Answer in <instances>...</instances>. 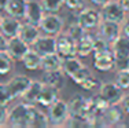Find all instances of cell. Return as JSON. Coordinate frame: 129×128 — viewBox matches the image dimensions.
<instances>
[{"mask_svg":"<svg viewBox=\"0 0 129 128\" xmlns=\"http://www.w3.org/2000/svg\"><path fill=\"white\" fill-rule=\"evenodd\" d=\"M33 108H35V105H29L25 102H21L13 106L11 109H8L7 123L13 127H29Z\"/></svg>","mask_w":129,"mask_h":128,"instance_id":"obj_1","label":"cell"},{"mask_svg":"<svg viewBox=\"0 0 129 128\" xmlns=\"http://www.w3.org/2000/svg\"><path fill=\"white\" fill-rule=\"evenodd\" d=\"M102 19H103L102 13H100L98 8L87 7V6H85L84 8H81V10L78 11V15H77V22L87 30V32L98 29V26L102 22Z\"/></svg>","mask_w":129,"mask_h":128,"instance_id":"obj_2","label":"cell"},{"mask_svg":"<svg viewBox=\"0 0 129 128\" xmlns=\"http://www.w3.org/2000/svg\"><path fill=\"white\" fill-rule=\"evenodd\" d=\"M48 120H50V125H63L67 117L70 116L69 110V103L63 99L55 100L52 105L48 106Z\"/></svg>","mask_w":129,"mask_h":128,"instance_id":"obj_3","label":"cell"},{"mask_svg":"<svg viewBox=\"0 0 129 128\" xmlns=\"http://www.w3.org/2000/svg\"><path fill=\"white\" fill-rule=\"evenodd\" d=\"M40 29L43 33L52 36H58L59 33L63 32L64 29V21L60 15H58L56 13H47L44 14L43 19L39 23Z\"/></svg>","mask_w":129,"mask_h":128,"instance_id":"obj_4","label":"cell"},{"mask_svg":"<svg viewBox=\"0 0 129 128\" xmlns=\"http://www.w3.org/2000/svg\"><path fill=\"white\" fill-rule=\"evenodd\" d=\"M56 53L63 59L72 58L77 55V48H76V40L72 39L66 32H62L56 36Z\"/></svg>","mask_w":129,"mask_h":128,"instance_id":"obj_5","label":"cell"},{"mask_svg":"<svg viewBox=\"0 0 129 128\" xmlns=\"http://www.w3.org/2000/svg\"><path fill=\"white\" fill-rule=\"evenodd\" d=\"M100 13H102L103 19L114 21V22H118V23H121L126 18V11L122 8V6L119 4L118 0H110L109 3H106L102 7Z\"/></svg>","mask_w":129,"mask_h":128,"instance_id":"obj_6","label":"cell"},{"mask_svg":"<svg viewBox=\"0 0 129 128\" xmlns=\"http://www.w3.org/2000/svg\"><path fill=\"white\" fill-rule=\"evenodd\" d=\"M99 95H102L110 105H115V103H119L124 94H122V88L117 85L115 81H104L100 84Z\"/></svg>","mask_w":129,"mask_h":128,"instance_id":"obj_7","label":"cell"},{"mask_svg":"<svg viewBox=\"0 0 129 128\" xmlns=\"http://www.w3.org/2000/svg\"><path fill=\"white\" fill-rule=\"evenodd\" d=\"M30 47L35 51H37L40 55H47V54L56 53V36L52 35H40L37 37V40L33 43Z\"/></svg>","mask_w":129,"mask_h":128,"instance_id":"obj_8","label":"cell"},{"mask_svg":"<svg viewBox=\"0 0 129 128\" xmlns=\"http://www.w3.org/2000/svg\"><path fill=\"white\" fill-rule=\"evenodd\" d=\"M98 35L111 44L121 35V23L109 19H102V22L98 26Z\"/></svg>","mask_w":129,"mask_h":128,"instance_id":"obj_9","label":"cell"},{"mask_svg":"<svg viewBox=\"0 0 129 128\" xmlns=\"http://www.w3.org/2000/svg\"><path fill=\"white\" fill-rule=\"evenodd\" d=\"M115 66V57L111 50L93 53V68L99 72H110Z\"/></svg>","mask_w":129,"mask_h":128,"instance_id":"obj_10","label":"cell"},{"mask_svg":"<svg viewBox=\"0 0 129 128\" xmlns=\"http://www.w3.org/2000/svg\"><path fill=\"white\" fill-rule=\"evenodd\" d=\"M32 79L27 74H15L14 77H11L10 80L7 81L8 90H10L13 98H21L22 94L26 91V88L29 87Z\"/></svg>","mask_w":129,"mask_h":128,"instance_id":"obj_11","label":"cell"},{"mask_svg":"<svg viewBox=\"0 0 129 128\" xmlns=\"http://www.w3.org/2000/svg\"><path fill=\"white\" fill-rule=\"evenodd\" d=\"M30 45L27 44L25 40L19 37V36H15V37L8 39V44H7V53L13 57L14 61H21L23 58V55L29 51Z\"/></svg>","mask_w":129,"mask_h":128,"instance_id":"obj_12","label":"cell"},{"mask_svg":"<svg viewBox=\"0 0 129 128\" xmlns=\"http://www.w3.org/2000/svg\"><path fill=\"white\" fill-rule=\"evenodd\" d=\"M21 22L19 18H15L13 15H3L2 21H0V32L4 36H7L8 39L15 37L19 35V29H21Z\"/></svg>","mask_w":129,"mask_h":128,"instance_id":"obj_13","label":"cell"},{"mask_svg":"<svg viewBox=\"0 0 129 128\" xmlns=\"http://www.w3.org/2000/svg\"><path fill=\"white\" fill-rule=\"evenodd\" d=\"M45 14V10L41 4V0H27L26 10H25V19L27 22H32L39 25Z\"/></svg>","mask_w":129,"mask_h":128,"instance_id":"obj_14","label":"cell"},{"mask_svg":"<svg viewBox=\"0 0 129 128\" xmlns=\"http://www.w3.org/2000/svg\"><path fill=\"white\" fill-rule=\"evenodd\" d=\"M41 35V29H40L39 25L36 23H32V22H22L21 25V29H19V37L22 40H25L29 45H32L33 43L37 40V37Z\"/></svg>","mask_w":129,"mask_h":128,"instance_id":"obj_15","label":"cell"},{"mask_svg":"<svg viewBox=\"0 0 129 128\" xmlns=\"http://www.w3.org/2000/svg\"><path fill=\"white\" fill-rule=\"evenodd\" d=\"M67 103H69L70 114H76V116L85 117L87 113L89 112V99L84 98V96H81V95L73 96Z\"/></svg>","mask_w":129,"mask_h":128,"instance_id":"obj_16","label":"cell"},{"mask_svg":"<svg viewBox=\"0 0 129 128\" xmlns=\"http://www.w3.org/2000/svg\"><path fill=\"white\" fill-rule=\"evenodd\" d=\"M111 51L115 59H129V37L119 35L111 43Z\"/></svg>","mask_w":129,"mask_h":128,"instance_id":"obj_17","label":"cell"},{"mask_svg":"<svg viewBox=\"0 0 129 128\" xmlns=\"http://www.w3.org/2000/svg\"><path fill=\"white\" fill-rule=\"evenodd\" d=\"M44 83L40 80H32L29 84V87L26 88V91L22 94L21 99L23 100L25 103H29V105H37L39 100V95L41 92V88Z\"/></svg>","mask_w":129,"mask_h":128,"instance_id":"obj_18","label":"cell"},{"mask_svg":"<svg viewBox=\"0 0 129 128\" xmlns=\"http://www.w3.org/2000/svg\"><path fill=\"white\" fill-rule=\"evenodd\" d=\"M59 99V90L52 85H47L44 84L41 88V92L39 95V100H37V105L40 106H50L55 100Z\"/></svg>","mask_w":129,"mask_h":128,"instance_id":"obj_19","label":"cell"},{"mask_svg":"<svg viewBox=\"0 0 129 128\" xmlns=\"http://www.w3.org/2000/svg\"><path fill=\"white\" fill-rule=\"evenodd\" d=\"M64 73L62 70H45L43 74L41 81L47 85H52V87L58 88V90H62L64 85Z\"/></svg>","mask_w":129,"mask_h":128,"instance_id":"obj_20","label":"cell"},{"mask_svg":"<svg viewBox=\"0 0 129 128\" xmlns=\"http://www.w3.org/2000/svg\"><path fill=\"white\" fill-rule=\"evenodd\" d=\"M93 39L95 36L91 35V32H87L82 37H80L76 41V48H77L78 57H88L91 53H93Z\"/></svg>","mask_w":129,"mask_h":128,"instance_id":"obj_21","label":"cell"},{"mask_svg":"<svg viewBox=\"0 0 129 128\" xmlns=\"http://www.w3.org/2000/svg\"><path fill=\"white\" fill-rule=\"evenodd\" d=\"M63 58L58 53L43 55L41 58V70H62Z\"/></svg>","mask_w":129,"mask_h":128,"instance_id":"obj_22","label":"cell"},{"mask_svg":"<svg viewBox=\"0 0 129 128\" xmlns=\"http://www.w3.org/2000/svg\"><path fill=\"white\" fill-rule=\"evenodd\" d=\"M41 55L35 51L32 47L29 48V51L23 55V58L21 59L22 65L25 66L27 70H37V69H41Z\"/></svg>","mask_w":129,"mask_h":128,"instance_id":"obj_23","label":"cell"},{"mask_svg":"<svg viewBox=\"0 0 129 128\" xmlns=\"http://www.w3.org/2000/svg\"><path fill=\"white\" fill-rule=\"evenodd\" d=\"M26 3L27 0H8L6 4L4 11L8 15H13L15 18H25V10H26Z\"/></svg>","mask_w":129,"mask_h":128,"instance_id":"obj_24","label":"cell"},{"mask_svg":"<svg viewBox=\"0 0 129 128\" xmlns=\"http://www.w3.org/2000/svg\"><path fill=\"white\" fill-rule=\"evenodd\" d=\"M124 114L125 112L122 110L121 105L115 103V105H110L103 112V118H106L109 124H119V121L124 118Z\"/></svg>","mask_w":129,"mask_h":128,"instance_id":"obj_25","label":"cell"},{"mask_svg":"<svg viewBox=\"0 0 129 128\" xmlns=\"http://www.w3.org/2000/svg\"><path fill=\"white\" fill-rule=\"evenodd\" d=\"M50 125V120L48 116L44 113L43 110H40L37 106L35 105L32 112V118H30V125L29 127H35V128H43V127H48Z\"/></svg>","mask_w":129,"mask_h":128,"instance_id":"obj_26","label":"cell"},{"mask_svg":"<svg viewBox=\"0 0 129 128\" xmlns=\"http://www.w3.org/2000/svg\"><path fill=\"white\" fill-rule=\"evenodd\" d=\"M81 66H84V63H82L77 57L66 58V59H63V63H62V72L66 76H69V77H70V76L74 74V73L77 72Z\"/></svg>","mask_w":129,"mask_h":128,"instance_id":"obj_27","label":"cell"},{"mask_svg":"<svg viewBox=\"0 0 129 128\" xmlns=\"http://www.w3.org/2000/svg\"><path fill=\"white\" fill-rule=\"evenodd\" d=\"M14 68V59L7 51H0V74L4 76L10 73Z\"/></svg>","mask_w":129,"mask_h":128,"instance_id":"obj_28","label":"cell"},{"mask_svg":"<svg viewBox=\"0 0 129 128\" xmlns=\"http://www.w3.org/2000/svg\"><path fill=\"white\" fill-rule=\"evenodd\" d=\"M66 33H67V35H69L72 39H74V40L77 41L80 37H82V36L87 33V30H85V29L77 22V21H76V22H72L70 25H67Z\"/></svg>","mask_w":129,"mask_h":128,"instance_id":"obj_29","label":"cell"},{"mask_svg":"<svg viewBox=\"0 0 129 128\" xmlns=\"http://www.w3.org/2000/svg\"><path fill=\"white\" fill-rule=\"evenodd\" d=\"M41 4L47 13H58L64 6V0H41Z\"/></svg>","mask_w":129,"mask_h":128,"instance_id":"obj_30","label":"cell"},{"mask_svg":"<svg viewBox=\"0 0 129 128\" xmlns=\"http://www.w3.org/2000/svg\"><path fill=\"white\" fill-rule=\"evenodd\" d=\"M114 81L117 83V85H119V87L122 88V90H128L129 88V69L117 70Z\"/></svg>","mask_w":129,"mask_h":128,"instance_id":"obj_31","label":"cell"},{"mask_svg":"<svg viewBox=\"0 0 129 128\" xmlns=\"http://www.w3.org/2000/svg\"><path fill=\"white\" fill-rule=\"evenodd\" d=\"M89 76H91V70L84 65V66H81V68H80L78 70L74 73V74L70 76V77H72V80L74 81L76 84H78V85H80V84L82 83V81L87 80V79L89 77Z\"/></svg>","mask_w":129,"mask_h":128,"instance_id":"obj_32","label":"cell"},{"mask_svg":"<svg viewBox=\"0 0 129 128\" xmlns=\"http://www.w3.org/2000/svg\"><path fill=\"white\" fill-rule=\"evenodd\" d=\"M111 50V44L107 40H104L103 37H100L99 35L95 36L93 39V53H102V51Z\"/></svg>","mask_w":129,"mask_h":128,"instance_id":"obj_33","label":"cell"},{"mask_svg":"<svg viewBox=\"0 0 129 128\" xmlns=\"http://www.w3.org/2000/svg\"><path fill=\"white\" fill-rule=\"evenodd\" d=\"M14 98L11 95L10 90H8L7 83H0V105L7 106Z\"/></svg>","mask_w":129,"mask_h":128,"instance_id":"obj_34","label":"cell"},{"mask_svg":"<svg viewBox=\"0 0 129 128\" xmlns=\"http://www.w3.org/2000/svg\"><path fill=\"white\" fill-rule=\"evenodd\" d=\"M100 84V81L98 80L95 76H89V77L85 81H82L81 84H80V87L81 88H84V90H87V91H92V90H95V88L98 87V85Z\"/></svg>","mask_w":129,"mask_h":128,"instance_id":"obj_35","label":"cell"},{"mask_svg":"<svg viewBox=\"0 0 129 128\" xmlns=\"http://www.w3.org/2000/svg\"><path fill=\"white\" fill-rule=\"evenodd\" d=\"M85 3L87 0H64V6L73 11H80L81 8H84Z\"/></svg>","mask_w":129,"mask_h":128,"instance_id":"obj_36","label":"cell"},{"mask_svg":"<svg viewBox=\"0 0 129 128\" xmlns=\"http://www.w3.org/2000/svg\"><path fill=\"white\" fill-rule=\"evenodd\" d=\"M119 105H121L122 110L125 112V114L129 116V94H124L121 100H119Z\"/></svg>","mask_w":129,"mask_h":128,"instance_id":"obj_37","label":"cell"},{"mask_svg":"<svg viewBox=\"0 0 129 128\" xmlns=\"http://www.w3.org/2000/svg\"><path fill=\"white\" fill-rule=\"evenodd\" d=\"M7 116H8V109L7 106L0 105V125L7 124Z\"/></svg>","mask_w":129,"mask_h":128,"instance_id":"obj_38","label":"cell"},{"mask_svg":"<svg viewBox=\"0 0 129 128\" xmlns=\"http://www.w3.org/2000/svg\"><path fill=\"white\" fill-rule=\"evenodd\" d=\"M117 70H125L129 69V59H115V66Z\"/></svg>","mask_w":129,"mask_h":128,"instance_id":"obj_39","label":"cell"},{"mask_svg":"<svg viewBox=\"0 0 129 128\" xmlns=\"http://www.w3.org/2000/svg\"><path fill=\"white\" fill-rule=\"evenodd\" d=\"M121 35L129 37V18H125L121 22Z\"/></svg>","mask_w":129,"mask_h":128,"instance_id":"obj_40","label":"cell"},{"mask_svg":"<svg viewBox=\"0 0 129 128\" xmlns=\"http://www.w3.org/2000/svg\"><path fill=\"white\" fill-rule=\"evenodd\" d=\"M7 44H8V37L0 32V51L7 50Z\"/></svg>","mask_w":129,"mask_h":128,"instance_id":"obj_41","label":"cell"},{"mask_svg":"<svg viewBox=\"0 0 129 128\" xmlns=\"http://www.w3.org/2000/svg\"><path fill=\"white\" fill-rule=\"evenodd\" d=\"M93 6H96V7H103L106 3H109L110 0H89Z\"/></svg>","mask_w":129,"mask_h":128,"instance_id":"obj_42","label":"cell"},{"mask_svg":"<svg viewBox=\"0 0 129 128\" xmlns=\"http://www.w3.org/2000/svg\"><path fill=\"white\" fill-rule=\"evenodd\" d=\"M119 4L122 6V8H124L126 13H129V0H118Z\"/></svg>","mask_w":129,"mask_h":128,"instance_id":"obj_43","label":"cell"},{"mask_svg":"<svg viewBox=\"0 0 129 128\" xmlns=\"http://www.w3.org/2000/svg\"><path fill=\"white\" fill-rule=\"evenodd\" d=\"M7 3H8V0H0V10H4Z\"/></svg>","mask_w":129,"mask_h":128,"instance_id":"obj_44","label":"cell"},{"mask_svg":"<svg viewBox=\"0 0 129 128\" xmlns=\"http://www.w3.org/2000/svg\"><path fill=\"white\" fill-rule=\"evenodd\" d=\"M2 18H3V14H2V11H0V21H2Z\"/></svg>","mask_w":129,"mask_h":128,"instance_id":"obj_45","label":"cell"}]
</instances>
